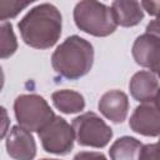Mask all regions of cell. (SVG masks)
<instances>
[{
  "instance_id": "18",
  "label": "cell",
  "mask_w": 160,
  "mask_h": 160,
  "mask_svg": "<svg viewBox=\"0 0 160 160\" xmlns=\"http://www.w3.org/2000/svg\"><path fill=\"white\" fill-rule=\"evenodd\" d=\"M9 125H10V119H9L8 111L4 106H0V141L6 135L9 130Z\"/></svg>"
},
{
  "instance_id": "20",
  "label": "cell",
  "mask_w": 160,
  "mask_h": 160,
  "mask_svg": "<svg viewBox=\"0 0 160 160\" xmlns=\"http://www.w3.org/2000/svg\"><path fill=\"white\" fill-rule=\"evenodd\" d=\"M140 6L144 8V10H146L150 15L156 16L158 11H159V6H160V1H141Z\"/></svg>"
},
{
  "instance_id": "22",
  "label": "cell",
  "mask_w": 160,
  "mask_h": 160,
  "mask_svg": "<svg viewBox=\"0 0 160 160\" xmlns=\"http://www.w3.org/2000/svg\"><path fill=\"white\" fill-rule=\"evenodd\" d=\"M4 81H5V76H4L2 69H1V66H0V91H1L2 88H4Z\"/></svg>"
},
{
  "instance_id": "7",
  "label": "cell",
  "mask_w": 160,
  "mask_h": 160,
  "mask_svg": "<svg viewBox=\"0 0 160 160\" xmlns=\"http://www.w3.org/2000/svg\"><path fill=\"white\" fill-rule=\"evenodd\" d=\"M131 51L138 65L148 68L149 71L158 74L160 65V39L158 35L145 32L138 36Z\"/></svg>"
},
{
  "instance_id": "11",
  "label": "cell",
  "mask_w": 160,
  "mask_h": 160,
  "mask_svg": "<svg viewBox=\"0 0 160 160\" xmlns=\"http://www.w3.org/2000/svg\"><path fill=\"white\" fill-rule=\"evenodd\" d=\"M98 108L100 112L115 124L122 122L129 111V99L128 95L120 90L106 91L99 100Z\"/></svg>"
},
{
  "instance_id": "16",
  "label": "cell",
  "mask_w": 160,
  "mask_h": 160,
  "mask_svg": "<svg viewBox=\"0 0 160 160\" xmlns=\"http://www.w3.org/2000/svg\"><path fill=\"white\" fill-rule=\"evenodd\" d=\"M29 5H30L29 1L0 0V21H8L9 19L18 16Z\"/></svg>"
},
{
  "instance_id": "6",
  "label": "cell",
  "mask_w": 160,
  "mask_h": 160,
  "mask_svg": "<svg viewBox=\"0 0 160 160\" xmlns=\"http://www.w3.org/2000/svg\"><path fill=\"white\" fill-rule=\"evenodd\" d=\"M45 151L56 155H68L74 148V130L61 116H54L38 131Z\"/></svg>"
},
{
  "instance_id": "17",
  "label": "cell",
  "mask_w": 160,
  "mask_h": 160,
  "mask_svg": "<svg viewBox=\"0 0 160 160\" xmlns=\"http://www.w3.org/2000/svg\"><path fill=\"white\" fill-rule=\"evenodd\" d=\"M140 160H158V144H146L142 145Z\"/></svg>"
},
{
  "instance_id": "13",
  "label": "cell",
  "mask_w": 160,
  "mask_h": 160,
  "mask_svg": "<svg viewBox=\"0 0 160 160\" xmlns=\"http://www.w3.org/2000/svg\"><path fill=\"white\" fill-rule=\"evenodd\" d=\"M142 144L132 136H122L114 141L109 154L111 160H140Z\"/></svg>"
},
{
  "instance_id": "10",
  "label": "cell",
  "mask_w": 160,
  "mask_h": 160,
  "mask_svg": "<svg viewBox=\"0 0 160 160\" xmlns=\"http://www.w3.org/2000/svg\"><path fill=\"white\" fill-rule=\"evenodd\" d=\"M129 89L131 96L142 104L158 102L159 80L156 74L151 71L142 70L134 74L129 82Z\"/></svg>"
},
{
  "instance_id": "1",
  "label": "cell",
  "mask_w": 160,
  "mask_h": 160,
  "mask_svg": "<svg viewBox=\"0 0 160 160\" xmlns=\"http://www.w3.org/2000/svg\"><path fill=\"white\" fill-rule=\"evenodd\" d=\"M62 19L56 6L49 2L32 8L18 24L24 42L35 49L54 46L61 35Z\"/></svg>"
},
{
  "instance_id": "15",
  "label": "cell",
  "mask_w": 160,
  "mask_h": 160,
  "mask_svg": "<svg viewBox=\"0 0 160 160\" xmlns=\"http://www.w3.org/2000/svg\"><path fill=\"white\" fill-rule=\"evenodd\" d=\"M18 50L16 35L10 21H0V59H8Z\"/></svg>"
},
{
  "instance_id": "3",
  "label": "cell",
  "mask_w": 160,
  "mask_h": 160,
  "mask_svg": "<svg viewBox=\"0 0 160 160\" xmlns=\"http://www.w3.org/2000/svg\"><path fill=\"white\" fill-rule=\"evenodd\" d=\"M74 21L81 31L98 38L108 36L118 28L111 9L99 1L78 2L74 9Z\"/></svg>"
},
{
  "instance_id": "14",
  "label": "cell",
  "mask_w": 160,
  "mask_h": 160,
  "mask_svg": "<svg viewBox=\"0 0 160 160\" xmlns=\"http://www.w3.org/2000/svg\"><path fill=\"white\" fill-rule=\"evenodd\" d=\"M51 100L58 110L64 114H75L85 108V99L84 96L74 90H58L52 92Z\"/></svg>"
},
{
  "instance_id": "23",
  "label": "cell",
  "mask_w": 160,
  "mask_h": 160,
  "mask_svg": "<svg viewBox=\"0 0 160 160\" xmlns=\"http://www.w3.org/2000/svg\"><path fill=\"white\" fill-rule=\"evenodd\" d=\"M41 160H58V159H41Z\"/></svg>"
},
{
  "instance_id": "8",
  "label": "cell",
  "mask_w": 160,
  "mask_h": 160,
  "mask_svg": "<svg viewBox=\"0 0 160 160\" xmlns=\"http://www.w3.org/2000/svg\"><path fill=\"white\" fill-rule=\"evenodd\" d=\"M129 126L132 131L144 136L156 138L160 132V118L158 102L139 105L130 116Z\"/></svg>"
},
{
  "instance_id": "4",
  "label": "cell",
  "mask_w": 160,
  "mask_h": 160,
  "mask_svg": "<svg viewBox=\"0 0 160 160\" xmlns=\"http://www.w3.org/2000/svg\"><path fill=\"white\" fill-rule=\"evenodd\" d=\"M14 112L19 125L26 130L39 131L54 116L46 100L36 94H22L15 99Z\"/></svg>"
},
{
  "instance_id": "12",
  "label": "cell",
  "mask_w": 160,
  "mask_h": 160,
  "mask_svg": "<svg viewBox=\"0 0 160 160\" xmlns=\"http://www.w3.org/2000/svg\"><path fill=\"white\" fill-rule=\"evenodd\" d=\"M111 12L115 19L116 25L124 28H131L141 22L144 19V11L138 1H112Z\"/></svg>"
},
{
  "instance_id": "2",
  "label": "cell",
  "mask_w": 160,
  "mask_h": 160,
  "mask_svg": "<svg viewBox=\"0 0 160 160\" xmlns=\"http://www.w3.org/2000/svg\"><path fill=\"white\" fill-rule=\"evenodd\" d=\"M92 62V45L78 35L66 38L51 56L52 69L56 74L69 80H76L85 76L91 70Z\"/></svg>"
},
{
  "instance_id": "5",
  "label": "cell",
  "mask_w": 160,
  "mask_h": 160,
  "mask_svg": "<svg viewBox=\"0 0 160 160\" xmlns=\"http://www.w3.org/2000/svg\"><path fill=\"white\" fill-rule=\"evenodd\" d=\"M71 128L79 145L90 148H104L112 138L111 128L95 112L88 111L72 120Z\"/></svg>"
},
{
  "instance_id": "9",
  "label": "cell",
  "mask_w": 160,
  "mask_h": 160,
  "mask_svg": "<svg viewBox=\"0 0 160 160\" xmlns=\"http://www.w3.org/2000/svg\"><path fill=\"white\" fill-rule=\"evenodd\" d=\"M6 151L14 160H32L36 155L34 136L20 125L12 126L6 138Z\"/></svg>"
},
{
  "instance_id": "19",
  "label": "cell",
  "mask_w": 160,
  "mask_h": 160,
  "mask_svg": "<svg viewBox=\"0 0 160 160\" xmlns=\"http://www.w3.org/2000/svg\"><path fill=\"white\" fill-rule=\"evenodd\" d=\"M74 160H108V159L101 152H96V151H81V152H78L75 155Z\"/></svg>"
},
{
  "instance_id": "21",
  "label": "cell",
  "mask_w": 160,
  "mask_h": 160,
  "mask_svg": "<svg viewBox=\"0 0 160 160\" xmlns=\"http://www.w3.org/2000/svg\"><path fill=\"white\" fill-rule=\"evenodd\" d=\"M146 32L152 34V35H158V36H159V22H158L156 19L148 24V26H146Z\"/></svg>"
}]
</instances>
